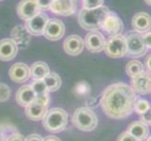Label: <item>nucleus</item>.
<instances>
[{"label":"nucleus","mask_w":151,"mask_h":141,"mask_svg":"<svg viewBox=\"0 0 151 141\" xmlns=\"http://www.w3.org/2000/svg\"><path fill=\"white\" fill-rule=\"evenodd\" d=\"M137 95L132 87L126 83L119 82L104 90L101 106L103 113L113 119H125L134 112Z\"/></svg>","instance_id":"1"},{"label":"nucleus","mask_w":151,"mask_h":141,"mask_svg":"<svg viewBox=\"0 0 151 141\" xmlns=\"http://www.w3.org/2000/svg\"><path fill=\"white\" fill-rule=\"evenodd\" d=\"M109 12V8L103 5L96 9H83L78 16V22L85 30H98L101 28L102 21Z\"/></svg>","instance_id":"2"},{"label":"nucleus","mask_w":151,"mask_h":141,"mask_svg":"<svg viewBox=\"0 0 151 141\" xmlns=\"http://www.w3.org/2000/svg\"><path fill=\"white\" fill-rule=\"evenodd\" d=\"M69 117L67 112L62 108H52L47 110L42 119L43 127L50 133H60L66 129Z\"/></svg>","instance_id":"3"},{"label":"nucleus","mask_w":151,"mask_h":141,"mask_svg":"<svg viewBox=\"0 0 151 141\" xmlns=\"http://www.w3.org/2000/svg\"><path fill=\"white\" fill-rule=\"evenodd\" d=\"M72 123L83 132H91L98 126V118L96 113L90 108L80 107L75 110L72 116Z\"/></svg>","instance_id":"4"},{"label":"nucleus","mask_w":151,"mask_h":141,"mask_svg":"<svg viewBox=\"0 0 151 141\" xmlns=\"http://www.w3.org/2000/svg\"><path fill=\"white\" fill-rule=\"evenodd\" d=\"M125 37H126L127 45L126 56L133 57V59H138L145 55L147 48L145 44L142 34L133 30L125 35Z\"/></svg>","instance_id":"5"},{"label":"nucleus","mask_w":151,"mask_h":141,"mask_svg":"<svg viewBox=\"0 0 151 141\" xmlns=\"http://www.w3.org/2000/svg\"><path fill=\"white\" fill-rule=\"evenodd\" d=\"M50 102L49 95L45 96H36V99L30 103L27 106H25V115L27 117L33 121H42L46 112L47 106Z\"/></svg>","instance_id":"6"},{"label":"nucleus","mask_w":151,"mask_h":141,"mask_svg":"<svg viewBox=\"0 0 151 141\" xmlns=\"http://www.w3.org/2000/svg\"><path fill=\"white\" fill-rule=\"evenodd\" d=\"M105 54L113 57V59H119L127 54L126 37L123 34H118L111 36L106 41L104 46Z\"/></svg>","instance_id":"7"},{"label":"nucleus","mask_w":151,"mask_h":141,"mask_svg":"<svg viewBox=\"0 0 151 141\" xmlns=\"http://www.w3.org/2000/svg\"><path fill=\"white\" fill-rule=\"evenodd\" d=\"M101 28L108 35L114 36L122 34V31L124 30V24L116 12H109L102 21Z\"/></svg>","instance_id":"8"},{"label":"nucleus","mask_w":151,"mask_h":141,"mask_svg":"<svg viewBox=\"0 0 151 141\" xmlns=\"http://www.w3.org/2000/svg\"><path fill=\"white\" fill-rule=\"evenodd\" d=\"M132 87L136 94L147 95L151 91V74L143 71L132 78Z\"/></svg>","instance_id":"9"},{"label":"nucleus","mask_w":151,"mask_h":141,"mask_svg":"<svg viewBox=\"0 0 151 141\" xmlns=\"http://www.w3.org/2000/svg\"><path fill=\"white\" fill-rule=\"evenodd\" d=\"M65 34V25L61 20L53 18L48 20L43 31V36L50 40H58Z\"/></svg>","instance_id":"10"},{"label":"nucleus","mask_w":151,"mask_h":141,"mask_svg":"<svg viewBox=\"0 0 151 141\" xmlns=\"http://www.w3.org/2000/svg\"><path fill=\"white\" fill-rule=\"evenodd\" d=\"M105 38L99 31H90L85 38V45L87 50L91 53H101L104 51L105 46Z\"/></svg>","instance_id":"11"},{"label":"nucleus","mask_w":151,"mask_h":141,"mask_svg":"<svg viewBox=\"0 0 151 141\" xmlns=\"http://www.w3.org/2000/svg\"><path fill=\"white\" fill-rule=\"evenodd\" d=\"M48 16L43 12H39L34 17L27 21V29L29 34L35 36L43 35V31L48 22Z\"/></svg>","instance_id":"12"},{"label":"nucleus","mask_w":151,"mask_h":141,"mask_svg":"<svg viewBox=\"0 0 151 141\" xmlns=\"http://www.w3.org/2000/svg\"><path fill=\"white\" fill-rule=\"evenodd\" d=\"M9 75L13 82L22 84L27 82L30 77V68L24 63L18 62L13 64L9 71Z\"/></svg>","instance_id":"13"},{"label":"nucleus","mask_w":151,"mask_h":141,"mask_svg":"<svg viewBox=\"0 0 151 141\" xmlns=\"http://www.w3.org/2000/svg\"><path fill=\"white\" fill-rule=\"evenodd\" d=\"M40 10L36 0H22L17 7L18 16L25 21L34 17L40 12Z\"/></svg>","instance_id":"14"},{"label":"nucleus","mask_w":151,"mask_h":141,"mask_svg":"<svg viewBox=\"0 0 151 141\" xmlns=\"http://www.w3.org/2000/svg\"><path fill=\"white\" fill-rule=\"evenodd\" d=\"M18 44L13 39H3L0 40V60L10 61L17 55Z\"/></svg>","instance_id":"15"},{"label":"nucleus","mask_w":151,"mask_h":141,"mask_svg":"<svg viewBox=\"0 0 151 141\" xmlns=\"http://www.w3.org/2000/svg\"><path fill=\"white\" fill-rule=\"evenodd\" d=\"M85 47V41L79 35H70L64 40L63 48L70 56L80 55Z\"/></svg>","instance_id":"16"},{"label":"nucleus","mask_w":151,"mask_h":141,"mask_svg":"<svg viewBox=\"0 0 151 141\" xmlns=\"http://www.w3.org/2000/svg\"><path fill=\"white\" fill-rule=\"evenodd\" d=\"M51 12L62 16H70L76 9L75 0H54L50 8Z\"/></svg>","instance_id":"17"},{"label":"nucleus","mask_w":151,"mask_h":141,"mask_svg":"<svg viewBox=\"0 0 151 141\" xmlns=\"http://www.w3.org/2000/svg\"><path fill=\"white\" fill-rule=\"evenodd\" d=\"M133 30L140 34H144L151 29V16L147 12H138L132 20Z\"/></svg>","instance_id":"18"},{"label":"nucleus","mask_w":151,"mask_h":141,"mask_svg":"<svg viewBox=\"0 0 151 141\" xmlns=\"http://www.w3.org/2000/svg\"><path fill=\"white\" fill-rule=\"evenodd\" d=\"M127 132H129L139 141H144L149 135V127L147 124L141 121H133L128 126Z\"/></svg>","instance_id":"19"},{"label":"nucleus","mask_w":151,"mask_h":141,"mask_svg":"<svg viewBox=\"0 0 151 141\" xmlns=\"http://www.w3.org/2000/svg\"><path fill=\"white\" fill-rule=\"evenodd\" d=\"M16 102L21 106H27L36 99V94L30 85H24L21 87L16 93Z\"/></svg>","instance_id":"20"},{"label":"nucleus","mask_w":151,"mask_h":141,"mask_svg":"<svg viewBox=\"0 0 151 141\" xmlns=\"http://www.w3.org/2000/svg\"><path fill=\"white\" fill-rule=\"evenodd\" d=\"M50 72L49 66L42 61L35 62L30 67V76L34 80H43V78Z\"/></svg>","instance_id":"21"},{"label":"nucleus","mask_w":151,"mask_h":141,"mask_svg":"<svg viewBox=\"0 0 151 141\" xmlns=\"http://www.w3.org/2000/svg\"><path fill=\"white\" fill-rule=\"evenodd\" d=\"M49 91H56L58 90L61 87V79L60 76L55 74V72H49V74L43 78Z\"/></svg>","instance_id":"22"},{"label":"nucleus","mask_w":151,"mask_h":141,"mask_svg":"<svg viewBox=\"0 0 151 141\" xmlns=\"http://www.w3.org/2000/svg\"><path fill=\"white\" fill-rule=\"evenodd\" d=\"M144 64L141 61L133 59L128 62V64L126 65V74L131 78H132L140 72H142L144 71Z\"/></svg>","instance_id":"23"},{"label":"nucleus","mask_w":151,"mask_h":141,"mask_svg":"<svg viewBox=\"0 0 151 141\" xmlns=\"http://www.w3.org/2000/svg\"><path fill=\"white\" fill-rule=\"evenodd\" d=\"M28 34H29V32L27 31V29L24 27H21V25H18V27H14L12 32V36L13 40H15V43L17 44H25V45L27 44V43L24 40V38L22 40V37H24V36H29Z\"/></svg>","instance_id":"24"},{"label":"nucleus","mask_w":151,"mask_h":141,"mask_svg":"<svg viewBox=\"0 0 151 141\" xmlns=\"http://www.w3.org/2000/svg\"><path fill=\"white\" fill-rule=\"evenodd\" d=\"M32 90H34L36 96H45L48 95V88L46 87L43 80H34L30 85Z\"/></svg>","instance_id":"25"},{"label":"nucleus","mask_w":151,"mask_h":141,"mask_svg":"<svg viewBox=\"0 0 151 141\" xmlns=\"http://www.w3.org/2000/svg\"><path fill=\"white\" fill-rule=\"evenodd\" d=\"M150 109V103L145 100V99H138L135 101L134 103V108H133V111H135V113H137L138 115H143L145 113H147L148 110Z\"/></svg>","instance_id":"26"},{"label":"nucleus","mask_w":151,"mask_h":141,"mask_svg":"<svg viewBox=\"0 0 151 141\" xmlns=\"http://www.w3.org/2000/svg\"><path fill=\"white\" fill-rule=\"evenodd\" d=\"M10 97V88L8 85L0 83V103L8 101Z\"/></svg>","instance_id":"27"},{"label":"nucleus","mask_w":151,"mask_h":141,"mask_svg":"<svg viewBox=\"0 0 151 141\" xmlns=\"http://www.w3.org/2000/svg\"><path fill=\"white\" fill-rule=\"evenodd\" d=\"M104 0H83L84 9H96L103 5Z\"/></svg>","instance_id":"28"},{"label":"nucleus","mask_w":151,"mask_h":141,"mask_svg":"<svg viewBox=\"0 0 151 141\" xmlns=\"http://www.w3.org/2000/svg\"><path fill=\"white\" fill-rule=\"evenodd\" d=\"M40 10H48L50 9L54 0H36Z\"/></svg>","instance_id":"29"},{"label":"nucleus","mask_w":151,"mask_h":141,"mask_svg":"<svg viewBox=\"0 0 151 141\" xmlns=\"http://www.w3.org/2000/svg\"><path fill=\"white\" fill-rule=\"evenodd\" d=\"M117 141H139L137 138H135L133 135H132L129 132H123L118 137Z\"/></svg>","instance_id":"30"},{"label":"nucleus","mask_w":151,"mask_h":141,"mask_svg":"<svg viewBox=\"0 0 151 141\" xmlns=\"http://www.w3.org/2000/svg\"><path fill=\"white\" fill-rule=\"evenodd\" d=\"M143 36V40L145 41V44L147 46V49H151V31H147L144 34H142Z\"/></svg>","instance_id":"31"},{"label":"nucleus","mask_w":151,"mask_h":141,"mask_svg":"<svg viewBox=\"0 0 151 141\" xmlns=\"http://www.w3.org/2000/svg\"><path fill=\"white\" fill-rule=\"evenodd\" d=\"M140 121L145 122L147 125H151V111H150V109L147 113L141 115V119H140Z\"/></svg>","instance_id":"32"},{"label":"nucleus","mask_w":151,"mask_h":141,"mask_svg":"<svg viewBox=\"0 0 151 141\" xmlns=\"http://www.w3.org/2000/svg\"><path fill=\"white\" fill-rule=\"evenodd\" d=\"M25 141H43V138L38 134H32L25 138Z\"/></svg>","instance_id":"33"},{"label":"nucleus","mask_w":151,"mask_h":141,"mask_svg":"<svg viewBox=\"0 0 151 141\" xmlns=\"http://www.w3.org/2000/svg\"><path fill=\"white\" fill-rule=\"evenodd\" d=\"M8 141H25V138L20 134H14L8 139Z\"/></svg>","instance_id":"34"},{"label":"nucleus","mask_w":151,"mask_h":141,"mask_svg":"<svg viewBox=\"0 0 151 141\" xmlns=\"http://www.w3.org/2000/svg\"><path fill=\"white\" fill-rule=\"evenodd\" d=\"M145 68H147V72L151 74V55H149L147 59H145Z\"/></svg>","instance_id":"35"},{"label":"nucleus","mask_w":151,"mask_h":141,"mask_svg":"<svg viewBox=\"0 0 151 141\" xmlns=\"http://www.w3.org/2000/svg\"><path fill=\"white\" fill-rule=\"evenodd\" d=\"M43 141H61V140L60 138L55 137V135H50V137L43 138Z\"/></svg>","instance_id":"36"},{"label":"nucleus","mask_w":151,"mask_h":141,"mask_svg":"<svg viewBox=\"0 0 151 141\" xmlns=\"http://www.w3.org/2000/svg\"><path fill=\"white\" fill-rule=\"evenodd\" d=\"M145 2L147 3L148 6H150L151 7V0H145Z\"/></svg>","instance_id":"37"},{"label":"nucleus","mask_w":151,"mask_h":141,"mask_svg":"<svg viewBox=\"0 0 151 141\" xmlns=\"http://www.w3.org/2000/svg\"><path fill=\"white\" fill-rule=\"evenodd\" d=\"M145 141H151V135H148L147 138L145 139Z\"/></svg>","instance_id":"38"},{"label":"nucleus","mask_w":151,"mask_h":141,"mask_svg":"<svg viewBox=\"0 0 151 141\" xmlns=\"http://www.w3.org/2000/svg\"><path fill=\"white\" fill-rule=\"evenodd\" d=\"M150 111H151V106H150Z\"/></svg>","instance_id":"39"},{"label":"nucleus","mask_w":151,"mask_h":141,"mask_svg":"<svg viewBox=\"0 0 151 141\" xmlns=\"http://www.w3.org/2000/svg\"><path fill=\"white\" fill-rule=\"evenodd\" d=\"M150 93H151V91H150Z\"/></svg>","instance_id":"40"},{"label":"nucleus","mask_w":151,"mask_h":141,"mask_svg":"<svg viewBox=\"0 0 151 141\" xmlns=\"http://www.w3.org/2000/svg\"><path fill=\"white\" fill-rule=\"evenodd\" d=\"M0 1H1V0H0Z\"/></svg>","instance_id":"41"}]
</instances>
